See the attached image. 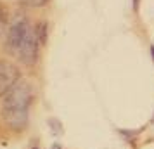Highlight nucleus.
I'll use <instances>...</instances> for the list:
<instances>
[{"mask_svg": "<svg viewBox=\"0 0 154 149\" xmlns=\"http://www.w3.org/2000/svg\"><path fill=\"white\" fill-rule=\"evenodd\" d=\"M31 102V87L26 82L16 83V87L5 95L2 116L11 128L23 130L28 123V107Z\"/></svg>", "mask_w": 154, "mask_h": 149, "instance_id": "nucleus-1", "label": "nucleus"}, {"mask_svg": "<svg viewBox=\"0 0 154 149\" xmlns=\"http://www.w3.org/2000/svg\"><path fill=\"white\" fill-rule=\"evenodd\" d=\"M31 29V24H29L26 19H19V21H16L11 29H9V35H7V50L9 54H14L17 56V52L21 49L23 42H24V38L28 35V31Z\"/></svg>", "mask_w": 154, "mask_h": 149, "instance_id": "nucleus-2", "label": "nucleus"}, {"mask_svg": "<svg viewBox=\"0 0 154 149\" xmlns=\"http://www.w3.org/2000/svg\"><path fill=\"white\" fill-rule=\"evenodd\" d=\"M19 78V71L14 64L7 61H0V97L7 95L17 83Z\"/></svg>", "mask_w": 154, "mask_h": 149, "instance_id": "nucleus-3", "label": "nucleus"}, {"mask_svg": "<svg viewBox=\"0 0 154 149\" xmlns=\"http://www.w3.org/2000/svg\"><path fill=\"white\" fill-rule=\"evenodd\" d=\"M21 4H24V5H28V7H40V5H43L47 0H19Z\"/></svg>", "mask_w": 154, "mask_h": 149, "instance_id": "nucleus-4", "label": "nucleus"}, {"mask_svg": "<svg viewBox=\"0 0 154 149\" xmlns=\"http://www.w3.org/2000/svg\"><path fill=\"white\" fill-rule=\"evenodd\" d=\"M2 29H4V12L0 9V33H2Z\"/></svg>", "mask_w": 154, "mask_h": 149, "instance_id": "nucleus-5", "label": "nucleus"}, {"mask_svg": "<svg viewBox=\"0 0 154 149\" xmlns=\"http://www.w3.org/2000/svg\"><path fill=\"white\" fill-rule=\"evenodd\" d=\"M139 2H140V0H133V9H135V11L139 9Z\"/></svg>", "mask_w": 154, "mask_h": 149, "instance_id": "nucleus-6", "label": "nucleus"}, {"mask_svg": "<svg viewBox=\"0 0 154 149\" xmlns=\"http://www.w3.org/2000/svg\"><path fill=\"white\" fill-rule=\"evenodd\" d=\"M151 52H152V57H154V47H151Z\"/></svg>", "mask_w": 154, "mask_h": 149, "instance_id": "nucleus-7", "label": "nucleus"}]
</instances>
